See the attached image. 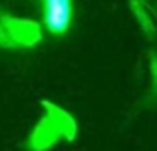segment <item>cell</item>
I'll return each mask as SVG.
<instances>
[{
	"instance_id": "6da1fadb",
	"label": "cell",
	"mask_w": 157,
	"mask_h": 151,
	"mask_svg": "<svg viewBox=\"0 0 157 151\" xmlns=\"http://www.w3.org/2000/svg\"><path fill=\"white\" fill-rule=\"evenodd\" d=\"M44 24L54 36H62L72 24V0H42Z\"/></svg>"
}]
</instances>
